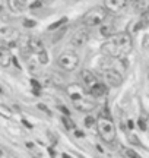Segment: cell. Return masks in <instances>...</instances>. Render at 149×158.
Instances as JSON below:
<instances>
[{
    "mask_svg": "<svg viewBox=\"0 0 149 158\" xmlns=\"http://www.w3.org/2000/svg\"><path fill=\"white\" fill-rule=\"evenodd\" d=\"M132 48H133V41L130 34L127 32H118V34L111 35L101 45V51L105 56L113 57V59H124L130 54Z\"/></svg>",
    "mask_w": 149,
    "mask_h": 158,
    "instance_id": "6da1fadb",
    "label": "cell"
},
{
    "mask_svg": "<svg viewBox=\"0 0 149 158\" xmlns=\"http://www.w3.org/2000/svg\"><path fill=\"white\" fill-rule=\"evenodd\" d=\"M97 127H98V132L100 136L103 138L104 142L107 144H113L115 139V126L114 122L111 120V117L107 113H101V116L98 117L97 120Z\"/></svg>",
    "mask_w": 149,
    "mask_h": 158,
    "instance_id": "7a4b0ae2",
    "label": "cell"
},
{
    "mask_svg": "<svg viewBox=\"0 0 149 158\" xmlns=\"http://www.w3.org/2000/svg\"><path fill=\"white\" fill-rule=\"evenodd\" d=\"M105 18H107V11L104 8L97 6V8H92L91 11H88L83 15L82 22L88 28H94V26H100L101 23H104Z\"/></svg>",
    "mask_w": 149,
    "mask_h": 158,
    "instance_id": "3957f363",
    "label": "cell"
},
{
    "mask_svg": "<svg viewBox=\"0 0 149 158\" xmlns=\"http://www.w3.org/2000/svg\"><path fill=\"white\" fill-rule=\"evenodd\" d=\"M57 62H58V66L60 68H63L64 70H67V72H72V70H75V69L78 68V65H79V56L75 51L67 50V51H63L58 56Z\"/></svg>",
    "mask_w": 149,
    "mask_h": 158,
    "instance_id": "277c9868",
    "label": "cell"
},
{
    "mask_svg": "<svg viewBox=\"0 0 149 158\" xmlns=\"http://www.w3.org/2000/svg\"><path fill=\"white\" fill-rule=\"evenodd\" d=\"M103 76L105 79V82L110 85V87H120L123 84V76L120 72H117L115 69H104L103 72Z\"/></svg>",
    "mask_w": 149,
    "mask_h": 158,
    "instance_id": "5b68a950",
    "label": "cell"
},
{
    "mask_svg": "<svg viewBox=\"0 0 149 158\" xmlns=\"http://www.w3.org/2000/svg\"><path fill=\"white\" fill-rule=\"evenodd\" d=\"M73 105H75L76 110L83 111V113H89L91 110H94V108L97 107L95 101H92L91 98H88V97H82L79 100H75V101H73Z\"/></svg>",
    "mask_w": 149,
    "mask_h": 158,
    "instance_id": "8992f818",
    "label": "cell"
},
{
    "mask_svg": "<svg viewBox=\"0 0 149 158\" xmlns=\"http://www.w3.org/2000/svg\"><path fill=\"white\" fill-rule=\"evenodd\" d=\"M88 40H89V32H88V29H78L73 37H72V40H70V44L73 45V47H82V45H85L88 43Z\"/></svg>",
    "mask_w": 149,
    "mask_h": 158,
    "instance_id": "52a82bcc",
    "label": "cell"
},
{
    "mask_svg": "<svg viewBox=\"0 0 149 158\" xmlns=\"http://www.w3.org/2000/svg\"><path fill=\"white\" fill-rule=\"evenodd\" d=\"M126 6V0H104V9L110 12H118Z\"/></svg>",
    "mask_w": 149,
    "mask_h": 158,
    "instance_id": "ba28073f",
    "label": "cell"
},
{
    "mask_svg": "<svg viewBox=\"0 0 149 158\" xmlns=\"http://www.w3.org/2000/svg\"><path fill=\"white\" fill-rule=\"evenodd\" d=\"M28 47H29V50H31L32 53H37V54L46 50V48H44V43H43L40 38H37V37L28 38Z\"/></svg>",
    "mask_w": 149,
    "mask_h": 158,
    "instance_id": "9c48e42d",
    "label": "cell"
},
{
    "mask_svg": "<svg viewBox=\"0 0 149 158\" xmlns=\"http://www.w3.org/2000/svg\"><path fill=\"white\" fill-rule=\"evenodd\" d=\"M80 78H82V82H83V85L85 87H88V88H91L92 85L95 84V82H98V79H97V76L92 73L91 70H82L80 72Z\"/></svg>",
    "mask_w": 149,
    "mask_h": 158,
    "instance_id": "30bf717a",
    "label": "cell"
},
{
    "mask_svg": "<svg viewBox=\"0 0 149 158\" xmlns=\"http://www.w3.org/2000/svg\"><path fill=\"white\" fill-rule=\"evenodd\" d=\"M89 92H91V95H94V97H103V95L107 94V87L104 85L103 82H95L91 88H89Z\"/></svg>",
    "mask_w": 149,
    "mask_h": 158,
    "instance_id": "8fae6325",
    "label": "cell"
},
{
    "mask_svg": "<svg viewBox=\"0 0 149 158\" xmlns=\"http://www.w3.org/2000/svg\"><path fill=\"white\" fill-rule=\"evenodd\" d=\"M12 62V56L10 51L6 48V47H1L0 48V66L1 68H7Z\"/></svg>",
    "mask_w": 149,
    "mask_h": 158,
    "instance_id": "7c38bea8",
    "label": "cell"
},
{
    "mask_svg": "<svg viewBox=\"0 0 149 158\" xmlns=\"http://www.w3.org/2000/svg\"><path fill=\"white\" fill-rule=\"evenodd\" d=\"M7 8L13 13H21L23 11V5L21 0H7Z\"/></svg>",
    "mask_w": 149,
    "mask_h": 158,
    "instance_id": "4fadbf2b",
    "label": "cell"
},
{
    "mask_svg": "<svg viewBox=\"0 0 149 158\" xmlns=\"http://www.w3.org/2000/svg\"><path fill=\"white\" fill-rule=\"evenodd\" d=\"M69 95L73 101H75V100H79V98H82V97H85L83 92H82V90H80L78 85H70L69 87Z\"/></svg>",
    "mask_w": 149,
    "mask_h": 158,
    "instance_id": "5bb4252c",
    "label": "cell"
},
{
    "mask_svg": "<svg viewBox=\"0 0 149 158\" xmlns=\"http://www.w3.org/2000/svg\"><path fill=\"white\" fill-rule=\"evenodd\" d=\"M148 19H149V13L148 11L142 12V16H140V22H139V25L136 26V28H146L148 26Z\"/></svg>",
    "mask_w": 149,
    "mask_h": 158,
    "instance_id": "9a60e30c",
    "label": "cell"
},
{
    "mask_svg": "<svg viewBox=\"0 0 149 158\" xmlns=\"http://www.w3.org/2000/svg\"><path fill=\"white\" fill-rule=\"evenodd\" d=\"M61 120H63V123H64V126H66L67 129H75V122L70 119L69 116H64Z\"/></svg>",
    "mask_w": 149,
    "mask_h": 158,
    "instance_id": "2e32d148",
    "label": "cell"
},
{
    "mask_svg": "<svg viewBox=\"0 0 149 158\" xmlns=\"http://www.w3.org/2000/svg\"><path fill=\"white\" fill-rule=\"evenodd\" d=\"M124 157L126 158H142L138 152L133 151V149H126V151H124Z\"/></svg>",
    "mask_w": 149,
    "mask_h": 158,
    "instance_id": "e0dca14e",
    "label": "cell"
},
{
    "mask_svg": "<svg viewBox=\"0 0 149 158\" xmlns=\"http://www.w3.org/2000/svg\"><path fill=\"white\" fill-rule=\"evenodd\" d=\"M66 21H67V18H61L60 21H57V22H54V23H51V25L48 26V29H50V31H53V29H57L58 26H60V25H63V23L66 22Z\"/></svg>",
    "mask_w": 149,
    "mask_h": 158,
    "instance_id": "ac0fdd59",
    "label": "cell"
},
{
    "mask_svg": "<svg viewBox=\"0 0 149 158\" xmlns=\"http://www.w3.org/2000/svg\"><path fill=\"white\" fill-rule=\"evenodd\" d=\"M0 114L3 116V117H6V119H9L12 116V113H10V110L6 107V105H0Z\"/></svg>",
    "mask_w": 149,
    "mask_h": 158,
    "instance_id": "d6986e66",
    "label": "cell"
},
{
    "mask_svg": "<svg viewBox=\"0 0 149 158\" xmlns=\"http://www.w3.org/2000/svg\"><path fill=\"white\" fill-rule=\"evenodd\" d=\"M38 59H40V63H43V65H46L47 62H48V57H47L46 50L41 51V53H38Z\"/></svg>",
    "mask_w": 149,
    "mask_h": 158,
    "instance_id": "ffe728a7",
    "label": "cell"
},
{
    "mask_svg": "<svg viewBox=\"0 0 149 158\" xmlns=\"http://www.w3.org/2000/svg\"><path fill=\"white\" fill-rule=\"evenodd\" d=\"M41 6H43V2H41V0H35V2H32V3L29 5L31 9H38V8H41Z\"/></svg>",
    "mask_w": 149,
    "mask_h": 158,
    "instance_id": "44dd1931",
    "label": "cell"
},
{
    "mask_svg": "<svg viewBox=\"0 0 149 158\" xmlns=\"http://www.w3.org/2000/svg\"><path fill=\"white\" fill-rule=\"evenodd\" d=\"M23 26H25V28H32V26H35V21L25 19V21H23Z\"/></svg>",
    "mask_w": 149,
    "mask_h": 158,
    "instance_id": "7402d4cb",
    "label": "cell"
},
{
    "mask_svg": "<svg viewBox=\"0 0 149 158\" xmlns=\"http://www.w3.org/2000/svg\"><path fill=\"white\" fill-rule=\"evenodd\" d=\"M139 2V6L142 8V11H148V0H138Z\"/></svg>",
    "mask_w": 149,
    "mask_h": 158,
    "instance_id": "603a6c76",
    "label": "cell"
},
{
    "mask_svg": "<svg viewBox=\"0 0 149 158\" xmlns=\"http://www.w3.org/2000/svg\"><path fill=\"white\" fill-rule=\"evenodd\" d=\"M85 124H86L88 127H91V126H94V124H95V120L92 119L91 116H88V117L85 119Z\"/></svg>",
    "mask_w": 149,
    "mask_h": 158,
    "instance_id": "cb8c5ba5",
    "label": "cell"
},
{
    "mask_svg": "<svg viewBox=\"0 0 149 158\" xmlns=\"http://www.w3.org/2000/svg\"><path fill=\"white\" fill-rule=\"evenodd\" d=\"M31 85L34 87L35 90H41V84H40L37 79H31Z\"/></svg>",
    "mask_w": 149,
    "mask_h": 158,
    "instance_id": "d4e9b609",
    "label": "cell"
},
{
    "mask_svg": "<svg viewBox=\"0 0 149 158\" xmlns=\"http://www.w3.org/2000/svg\"><path fill=\"white\" fill-rule=\"evenodd\" d=\"M38 107H40V108H41V110H44V111H46L47 114H51V111H50V110H48V108H47L46 105H43V104H40V105H38Z\"/></svg>",
    "mask_w": 149,
    "mask_h": 158,
    "instance_id": "484cf974",
    "label": "cell"
},
{
    "mask_svg": "<svg viewBox=\"0 0 149 158\" xmlns=\"http://www.w3.org/2000/svg\"><path fill=\"white\" fill-rule=\"evenodd\" d=\"M139 127H140L142 130H145V129H146V126H145V122H143V120H139Z\"/></svg>",
    "mask_w": 149,
    "mask_h": 158,
    "instance_id": "4316f807",
    "label": "cell"
},
{
    "mask_svg": "<svg viewBox=\"0 0 149 158\" xmlns=\"http://www.w3.org/2000/svg\"><path fill=\"white\" fill-rule=\"evenodd\" d=\"M60 111H63V113L66 114V116H69V110H67V108H66V107H60Z\"/></svg>",
    "mask_w": 149,
    "mask_h": 158,
    "instance_id": "83f0119b",
    "label": "cell"
},
{
    "mask_svg": "<svg viewBox=\"0 0 149 158\" xmlns=\"http://www.w3.org/2000/svg\"><path fill=\"white\" fill-rule=\"evenodd\" d=\"M76 136H78V138H83V132H80V130H76Z\"/></svg>",
    "mask_w": 149,
    "mask_h": 158,
    "instance_id": "f1b7e54d",
    "label": "cell"
},
{
    "mask_svg": "<svg viewBox=\"0 0 149 158\" xmlns=\"http://www.w3.org/2000/svg\"><path fill=\"white\" fill-rule=\"evenodd\" d=\"M48 152H50V155H51V158H54V157H56V154H54V151H53L51 148L48 149Z\"/></svg>",
    "mask_w": 149,
    "mask_h": 158,
    "instance_id": "f546056e",
    "label": "cell"
},
{
    "mask_svg": "<svg viewBox=\"0 0 149 158\" xmlns=\"http://www.w3.org/2000/svg\"><path fill=\"white\" fill-rule=\"evenodd\" d=\"M23 124H25V126H26V127H28V129H31V127H32V126H31V124L28 123V122H26V120H23Z\"/></svg>",
    "mask_w": 149,
    "mask_h": 158,
    "instance_id": "4dcf8cb0",
    "label": "cell"
},
{
    "mask_svg": "<svg viewBox=\"0 0 149 158\" xmlns=\"http://www.w3.org/2000/svg\"><path fill=\"white\" fill-rule=\"evenodd\" d=\"M129 129H133V127H135V126H133V122H132V120H129Z\"/></svg>",
    "mask_w": 149,
    "mask_h": 158,
    "instance_id": "1f68e13d",
    "label": "cell"
},
{
    "mask_svg": "<svg viewBox=\"0 0 149 158\" xmlns=\"http://www.w3.org/2000/svg\"><path fill=\"white\" fill-rule=\"evenodd\" d=\"M32 91H34V94H35V95H40V90H35V88H34Z\"/></svg>",
    "mask_w": 149,
    "mask_h": 158,
    "instance_id": "d6a6232c",
    "label": "cell"
},
{
    "mask_svg": "<svg viewBox=\"0 0 149 158\" xmlns=\"http://www.w3.org/2000/svg\"><path fill=\"white\" fill-rule=\"evenodd\" d=\"M0 92H3V91H1V88H0Z\"/></svg>",
    "mask_w": 149,
    "mask_h": 158,
    "instance_id": "836d02e7",
    "label": "cell"
},
{
    "mask_svg": "<svg viewBox=\"0 0 149 158\" xmlns=\"http://www.w3.org/2000/svg\"><path fill=\"white\" fill-rule=\"evenodd\" d=\"M0 155H1V151H0Z\"/></svg>",
    "mask_w": 149,
    "mask_h": 158,
    "instance_id": "e575fe53",
    "label": "cell"
}]
</instances>
